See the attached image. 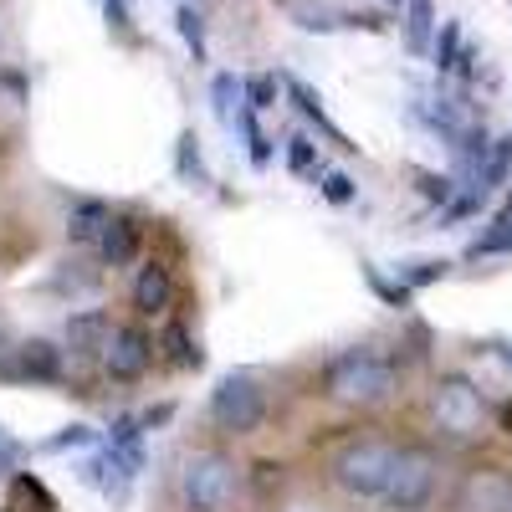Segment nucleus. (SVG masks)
<instances>
[{"label": "nucleus", "instance_id": "obj_1", "mask_svg": "<svg viewBox=\"0 0 512 512\" xmlns=\"http://www.w3.org/2000/svg\"><path fill=\"white\" fill-rule=\"evenodd\" d=\"M323 395L344 410H374L400 395V364L374 344L344 349L323 364Z\"/></svg>", "mask_w": 512, "mask_h": 512}, {"label": "nucleus", "instance_id": "obj_2", "mask_svg": "<svg viewBox=\"0 0 512 512\" xmlns=\"http://www.w3.org/2000/svg\"><path fill=\"white\" fill-rule=\"evenodd\" d=\"M395 456H400V441L390 436H349L328 456V482L349 502H379L384 487H390Z\"/></svg>", "mask_w": 512, "mask_h": 512}, {"label": "nucleus", "instance_id": "obj_3", "mask_svg": "<svg viewBox=\"0 0 512 512\" xmlns=\"http://www.w3.org/2000/svg\"><path fill=\"white\" fill-rule=\"evenodd\" d=\"M236 492H241V466H236V456H226L216 446L190 451L180 461V472H175L180 512H231Z\"/></svg>", "mask_w": 512, "mask_h": 512}, {"label": "nucleus", "instance_id": "obj_4", "mask_svg": "<svg viewBox=\"0 0 512 512\" xmlns=\"http://www.w3.org/2000/svg\"><path fill=\"white\" fill-rule=\"evenodd\" d=\"M267 384L262 374H251V369H231L216 379V390H210V425H216L221 436H256L267 425Z\"/></svg>", "mask_w": 512, "mask_h": 512}, {"label": "nucleus", "instance_id": "obj_5", "mask_svg": "<svg viewBox=\"0 0 512 512\" xmlns=\"http://www.w3.org/2000/svg\"><path fill=\"white\" fill-rule=\"evenodd\" d=\"M436 487H441V456L425 441H400L395 472H390V487H384L379 507L384 512H425L436 502Z\"/></svg>", "mask_w": 512, "mask_h": 512}, {"label": "nucleus", "instance_id": "obj_6", "mask_svg": "<svg viewBox=\"0 0 512 512\" xmlns=\"http://www.w3.org/2000/svg\"><path fill=\"white\" fill-rule=\"evenodd\" d=\"M431 425L451 441H477L487 425V400L466 374H441L431 390Z\"/></svg>", "mask_w": 512, "mask_h": 512}, {"label": "nucleus", "instance_id": "obj_7", "mask_svg": "<svg viewBox=\"0 0 512 512\" xmlns=\"http://www.w3.org/2000/svg\"><path fill=\"white\" fill-rule=\"evenodd\" d=\"M98 364H103V374L113 384H139L159 364V344H154V333L144 323H118Z\"/></svg>", "mask_w": 512, "mask_h": 512}, {"label": "nucleus", "instance_id": "obj_8", "mask_svg": "<svg viewBox=\"0 0 512 512\" xmlns=\"http://www.w3.org/2000/svg\"><path fill=\"white\" fill-rule=\"evenodd\" d=\"M512 502V472L497 461L466 466L451 487V512H507Z\"/></svg>", "mask_w": 512, "mask_h": 512}, {"label": "nucleus", "instance_id": "obj_9", "mask_svg": "<svg viewBox=\"0 0 512 512\" xmlns=\"http://www.w3.org/2000/svg\"><path fill=\"white\" fill-rule=\"evenodd\" d=\"M11 384H62L67 379V349L52 338H21L11 359Z\"/></svg>", "mask_w": 512, "mask_h": 512}, {"label": "nucleus", "instance_id": "obj_10", "mask_svg": "<svg viewBox=\"0 0 512 512\" xmlns=\"http://www.w3.org/2000/svg\"><path fill=\"white\" fill-rule=\"evenodd\" d=\"M128 303H134L139 318H169L175 313V272H169L159 256H149L134 277V287H128Z\"/></svg>", "mask_w": 512, "mask_h": 512}, {"label": "nucleus", "instance_id": "obj_11", "mask_svg": "<svg viewBox=\"0 0 512 512\" xmlns=\"http://www.w3.org/2000/svg\"><path fill=\"white\" fill-rule=\"evenodd\" d=\"M134 461H128L123 451H113V446H103V451H93L88 456V466H82V482L88 487H98L108 502H128V487H134Z\"/></svg>", "mask_w": 512, "mask_h": 512}, {"label": "nucleus", "instance_id": "obj_12", "mask_svg": "<svg viewBox=\"0 0 512 512\" xmlns=\"http://www.w3.org/2000/svg\"><path fill=\"white\" fill-rule=\"evenodd\" d=\"M113 313H103V308H82V313H72L67 318V354L72 359H103V349H108V338H113Z\"/></svg>", "mask_w": 512, "mask_h": 512}, {"label": "nucleus", "instance_id": "obj_13", "mask_svg": "<svg viewBox=\"0 0 512 512\" xmlns=\"http://www.w3.org/2000/svg\"><path fill=\"white\" fill-rule=\"evenodd\" d=\"M139 251H144V226H139V216H113V226H108L103 241H98V267L123 272V267L139 262Z\"/></svg>", "mask_w": 512, "mask_h": 512}, {"label": "nucleus", "instance_id": "obj_14", "mask_svg": "<svg viewBox=\"0 0 512 512\" xmlns=\"http://www.w3.org/2000/svg\"><path fill=\"white\" fill-rule=\"evenodd\" d=\"M113 216H118V210L108 200H93V195L72 200V210H67V241L82 246V251H98V241L113 226Z\"/></svg>", "mask_w": 512, "mask_h": 512}, {"label": "nucleus", "instance_id": "obj_15", "mask_svg": "<svg viewBox=\"0 0 512 512\" xmlns=\"http://www.w3.org/2000/svg\"><path fill=\"white\" fill-rule=\"evenodd\" d=\"M210 108H216V118L236 134V123H241V113H246V77L216 72V82H210Z\"/></svg>", "mask_w": 512, "mask_h": 512}, {"label": "nucleus", "instance_id": "obj_16", "mask_svg": "<svg viewBox=\"0 0 512 512\" xmlns=\"http://www.w3.org/2000/svg\"><path fill=\"white\" fill-rule=\"evenodd\" d=\"M282 88H287V98L297 103V113H303L308 123H318V128H323V134H328V139H333L338 149H359V144H349V139H344V134H338V128L328 123V113H323V98H318V93L308 88V82H297V77H282Z\"/></svg>", "mask_w": 512, "mask_h": 512}, {"label": "nucleus", "instance_id": "obj_17", "mask_svg": "<svg viewBox=\"0 0 512 512\" xmlns=\"http://www.w3.org/2000/svg\"><path fill=\"white\" fill-rule=\"evenodd\" d=\"M451 262H441V256H410V262H395V282H405L410 292L431 287V282H446Z\"/></svg>", "mask_w": 512, "mask_h": 512}, {"label": "nucleus", "instance_id": "obj_18", "mask_svg": "<svg viewBox=\"0 0 512 512\" xmlns=\"http://www.w3.org/2000/svg\"><path fill=\"white\" fill-rule=\"evenodd\" d=\"M507 175H512V134L492 144V154H487V164H482L477 185H466V190H477V195H492V190H502V180H507Z\"/></svg>", "mask_w": 512, "mask_h": 512}, {"label": "nucleus", "instance_id": "obj_19", "mask_svg": "<svg viewBox=\"0 0 512 512\" xmlns=\"http://www.w3.org/2000/svg\"><path fill=\"white\" fill-rule=\"evenodd\" d=\"M164 349H169V364H175V369H200V364H205V349L190 338V328H185L180 318L164 328Z\"/></svg>", "mask_w": 512, "mask_h": 512}, {"label": "nucleus", "instance_id": "obj_20", "mask_svg": "<svg viewBox=\"0 0 512 512\" xmlns=\"http://www.w3.org/2000/svg\"><path fill=\"white\" fill-rule=\"evenodd\" d=\"M175 175L185 185H205V159H200V139H195V128H185L180 144H175Z\"/></svg>", "mask_w": 512, "mask_h": 512}, {"label": "nucleus", "instance_id": "obj_21", "mask_svg": "<svg viewBox=\"0 0 512 512\" xmlns=\"http://www.w3.org/2000/svg\"><path fill=\"white\" fill-rule=\"evenodd\" d=\"M287 169H292V175H308V180H318V175H323L318 144H313L308 134H292V139H287Z\"/></svg>", "mask_w": 512, "mask_h": 512}, {"label": "nucleus", "instance_id": "obj_22", "mask_svg": "<svg viewBox=\"0 0 512 512\" xmlns=\"http://www.w3.org/2000/svg\"><path fill=\"white\" fill-rule=\"evenodd\" d=\"M431 26H436L431 0H410V21H405V41H410V52H425V47H431Z\"/></svg>", "mask_w": 512, "mask_h": 512}, {"label": "nucleus", "instance_id": "obj_23", "mask_svg": "<svg viewBox=\"0 0 512 512\" xmlns=\"http://www.w3.org/2000/svg\"><path fill=\"white\" fill-rule=\"evenodd\" d=\"M364 282L374 287V297H379V303H390V308H400V313L410 308V297H415L405 282H390V277H384L379 267H369V262H364Z\"/></svg>", "mask_w": 512, "mask_h": 512}, {"label": "nucleus", "instance_id": "obj_24", "mask_svg": "<svg viewBox=\"0 0 512 512\" xmlns=\"http://www.w3.org/2000/svg\"><path fill=\"white\" fill-rule=\"evenodd\" d=\"M175 26H180V36H185L190 57H195V62H205V16L190 6V0H185V6L175 11Z\"/></svg>", "mask_w": 512, "mask_h": 512}, {"label": "nucleus", "instance_id": "obj_25", "mask_svg": "<svg viewBox=\"0 0 512 512\" xmlns=\"http://www.w3.org/2000/svg\"><path fill=\"white\" fill-rule=\"evenodd\" d=\"M236 128L246 134V154H251V164H256V169H267V164H272V139L262 134V123H256V113H251V108L241 113V123H236Z\"/></svg>", "mask_w": 512, "mask_h": 512}, {"label": "nucleus", "instance_id": "obj_26", "mask_svg": "<svg viewBox=\"0 0 512 512\" xmlns=\"http://www.w3.org/2000/svg\"><path fill=\"white\" fill-rule=\"evenodd\" d=\"M88 446H98V431H93V425H82V420L62 425L52 441H41V451H88Z\"/></svg>", "mask_w": 512, "mask_h": 512}, {"label": "nucleus", "instance_id": "obj_27", "mask_svg": "<svg viewBox=\"0 0 512 512\" xmlns=\"http://www.w3.org/2000/svg\"><path fill=\"white\" fill-rule=\"evenodd\" d=\"M292 21L303 26V31H333L344 16H333L323 0H318V6H313V0H292Z\"/></svg>", "mask_w": 512, "mask_h": 512}, {"label": "nucleus", "instance_id": "obj_28", "mask_svg": "<svg viewBox=\"0 0 512 512\" xmlns=\"http://www.w3.org/2000/svg\"><path fill=\"white\" fill-rule=\"evenodd\" d=\"M456 57H461V21H446L441 36H436V47H431V62H436V72H451Z\"/></svg>", "mask_w": 512, "mask_h": 512}, {"label": "nucleus", "instance_id": "obj_29", "mask_svg": "<svg viewBox=\"0 0 512 512\" xmlns=\"http://www.w3.org/2000/svg\"><path fill=\"white\" fill-rule=\"evenodd\" d=\"M11 492H16L21 502H31L36 512H57V497L41 487V477H31V472H16V477H11Z\"/></svg>", "mask_w": 512, "mask_h": 512}, {"label": "nucleus", "instance_id": "obj_30", "mask_svg": "<svg viewBox=\"0 0 512 512\" xmlns=\"http://www.w3.org/2000/svg\"><path fill=\"white\" fill-rule=\"evenodd\" d=\"M277 88H282V77H277V72L251 77V82H246V108H251V113H267V108H277Z\"/></svg>", "mask_w": 512, "mask_h": 512}, {"label": "nucleus", "instance_id": "obj_31", "mask_svg": "<svg viewBox=\"0 0 512 512\" xmlns=\"http://www.w3.org/2000/svg\"><path fill=\"white\" fill-rule=\"evenodd\" d=\"M415 190L431 200V205H451V195H456V180H446V175H431V169H415Z\"/></svg>", "mask_w": 512, "mask_h": 512}, {"label": "nucleus", "instance_id": "obj_32", "mask_svg": "<svg viewBox=\"0 0 512 512\" xmlns=\"http://www.w3.org/2000/svg\"><path fill=\"white\" fill-rule=\"evenodd\" d=\"M318 180H323L318 190H323V200H328V205H354V195H359V190H354V180L344 175V169H323Z\"/></svg>", "mask_w": 512, "mask_h": 512}, {"label": "nucleus", "instance_id": "obj_33", "mask_svg": "<svg viewBox=\"0 0 512 512\" xmlns=\"http://www.w3.org/2000/svg\"><path fill=\"white\" fill-rule=\"evenodd\" d=\"M472 256H512V221H502V226H492L477 246H472Z\"/></svg>", "mask_w": 512, "mask_h": 512}, {"label": "nucleus", "instance_id": "obj_34", "mask_svg": "<svg viewBox=\"0 0 512 512\" xmlns=\"http://www.w3.org/2000/svg\"><path fill=\"white\" fill-rule=\"evenodd\" d=\"M26 461V446L6 431V425H0V477H16V466Z\"/></svg>", "mask_w": 512, "mask_h": 512}, {"label": "nucleus", "instance_id": "obj_35", "mask_svg": "<svg viewBox=\"0 0 512 512\" xmlns=\"http://www.w3.org/2000/svg\"><path fill=\"white\" fill-rule=\"evenodd\" d=\"M169 420H175V405H154V410H144V415H139L144 431H159V425H169Z\"/></svg>", "mask_w": 512, "mask_h": 512}, {"label": "nucleus", "instance_id": "obj_36", "mask_svg": "<svg viewBox=\"0 0 512 512\" xmlns=\"http://www.w3.org/2000/svg\"><path fill=\"white\" fill-rule=\"evenodd\" d=\"M11 359H16V338H11L6 328H0V379L11 374Z\"/></svg>", "mask_w": 512, "mask_h": 512}, {"label": "nucleus", "instance_id": "obj_37", "mask_svg": "<svg viewBox=\"0 0 512 512\" xmlns=\"http://www.w3.org/2000/svg\"><path fill=\"white\" fill-rule=\"evenodd\" d=\"M492 354H497V359L512 369V338H497V344H492Z\"/></svg>", "mask_w": 512, "mask_h": 512}, {"label": "nucleus", "instance_id": "obj_38", "mask_svg": "<svg viewBox=\"0 0 512 512\" xmlns=\"http://www.w3.org/2000/svg\"><path fill=\"white\" fill-rule=\"evenodd\" d=\"M507 512H512V502H507Z\"/></svg>", "mask_w": 512, "mask_h": 512}]
</instances>
